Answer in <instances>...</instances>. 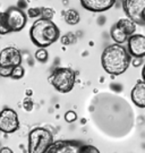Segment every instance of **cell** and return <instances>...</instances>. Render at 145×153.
<instances>
[{"label": "cell", "mask_w": 145, "mask_h": 153, "mask_svg": "<svg viewBox=\"0 0 145 153\" xmlns=\"http://www.w3.org/2000/svg\"><path fill=\"white\" fill-rule=\"evenodd\" d=\"M132 57L127 49L121 44H111L103 50L101 56V65L106 73L118 76L124 74L129 68Z\"/></svg>", "instance_id": "1"}, {"label": "cell", "mask_w": 145, "mask_h": 153, "mask_svg": "<svg viewBox=\"0 0 145 153\" xmlns=\"http://www.w3.org/2000/svg\"><path fill=\"white\" fill-rule=\"evenodd\" d=\"M30 38L38 48H47L60 38V30L52 21L39 18L30 28Z\"/></svg>", "instance_id": "2"}, {"label": "cell", "mask_w": 145, "mask_h": 153, "mask_svg": "<svg viewBox=\"0 0 145 153\" xmlns=\"http://www.w3.org/2000/svg\"><path fill=\"white\" fill-rule=\"evenodd\" d=\"M49 83L60 93H69L76 83V73L69 67L56 68L48 78Z\"/></svg>", "instance_id": "3"}, {"label": "cell", "mask_w": 145, "mask_h": 153, "mask_svg": "<svg viewBox=\"0 0 145 153\" xmlns=\"http://www.w3.org/2000/svg\"><path fill=\"white\" fill-rule=\"evenodd\" d=\"M44 153H100L97 148L80 141L59 140L54 141Z\"/></svg>", "instance_id": "4"}, {"label": "cell", "mask_w": 145, "mask_h": 153, "mask_svg": "<svg viewBox=\"0 0 145 153\" xmlns=\"http://www.w3.org/2000/svg\"><path fill=\"white\" fill-rule=\"evenodd\" d=\"M54 142L51 131L43 127H36L28 134V153H44L49 145Z\"/></svg>", "instance_id": "5"}, {"label": "cell", "mask_w": 145, "mask_h": 153, "mask_svg": "<svg viewBox=\"0 0 145 153\" xmlns=\"http://www.w3.org/2000/svg\"><path fill=\"white\" fill-rule=\"evenodd\" d=\"M5 17L10 33L21 32L27 23L26 14L17 7H9L5 11Z\"/></svg>", "instance_id": "6"}, {"label": "cell", "mask_w": 145, "mask_h": 153, "mask_svg": "<svg viewBox=\"0 0 145 153\" xmlns=\"http://www.w3.org/2000/svg\"><path fill=\"white\" fill-rule=\"evenodd\" d=\"M19 128L18 115L11 108H4L0 111V131L4 134H13Z\"/></svg>", "instance_id": "7"}, {"label": "cell", "mask_w": 145, "mask_h": 153, "mask_svg": "<svg viewBox=\"0 0 145 153\" xmlns=\"http://www.w3.org/2000/svg\"><path fill=\"white\" fill-rule=\"evenodd\" d=\"M145 7V0H123V9L128 18L135 24L143 25L141 19V13Z\"/></svg>", "instance_id": "8"}, {"label": "cell", "mask_w": 145, "mask_h": 153, "mask_svg": "<svg viewBox=\"0 0 145 153\" xmlns=\"http://www.w3.org/2000/svg\"><path fill=\"white\" fill-rule=\"evenodd\" d=\"M127 51L130 57L143 58L145 57V35L133 34L127 40Z\"/></svg>", "instance_id": "9"}, {"label": "cell", "mask_w": 145, "mask_h": 153, "mask_svg": "<svg viewBox=\"0 0 145 153\" xmlns=\"http://www.w3.org/2000/svg\"><path fill=\"white\" fill-rule=\"evenodd\" d=\"M22 53L15 47H7L0 51V66L15 67L22 65Z\"/></svg>", "instance_id": "10"}, {"label": "cell", "mask_w": 145, "mask_h": 153, "mask_svg": "<svg viewBox=\"0 0 145 153\" xmlns=\"http://www.w3.org/2000/svg\"><path fill=\"white\" fill-rule=\"evenodd\" d=\"M116 0H81L82 6L86 10L93 13H102L110 9L115 5Z\"/></svg>", "instance_id": "11"}, {"label": "cell", "mask_w": 145, "mask_h": 153, "mask_svg": "<svg viewBox=\"0 0 145 153\" xmlns=\"http://www.w3.org/2000/svg\"><path fill=\"white\" fill-rule=\"evenodd\" d=\"M130 98L133 103L136 104V107L138 108H145V82L140 81L136 83L132 93H130Z\"/></svg>", "instance_id": "12"}, {"label": "cell", "mask_w": 145, "mask_h": 153, "mask_svg": "<svg viewBox=\"0 0 145 153\" xmlns=\"http://www.w3.org/2000/svg\"><path fill=\"white\" fill-rule=\"evenodd\" d=\"M116 25H117L128 38L130 35L135 34V32H136V24H135L130 18H128V17L120 18L118 22L116 23Z\"/></svg>", "instance_id": "13"}, {"label": "cell", "mask_w": 145, "mask_h": 153, "mask_svg": "<svg viewBox=\"0 0 145 153\" xmlns=\"http://www.w3.org/2000/svg\"><path fill=\"white\" fill-rule=\"evenodd\" d=\"M110 36H111V39L115 41L116 44H123V43H125V42H127V40H128V36H127L116 24H115L112 27H111V30H110Z\"/></svg>", "instance_id": "14"}, {"label": "cell", "mask_w": 145, "mask_h": 153, "mask_svg": "<svg viewBox=\"0 0 145 153\" xmlns=\"http://www.w3.org/2000/svg\"><path fill=\"white\" fill-rule=\"evenodd\" d=\"M62 17L68 25H77L81 21V15L76 9H68L62 11Z\"/></svg>", "instance_id": "15"}, {"label": "cell", "mask_w": 145, "mask_h": 153, "mask_svg": "<svg viewBox=\"0 0 145 153\" xmlns=\"http://www.w3.org/2000/svg\"><path fill=\"white\" fill-rule=\"evenodd\" d=\"M24 75H25V69L22 65L13 67V71H11L10 74V77L13 79H21L24 77Z\"/></svg>", "instance_id": "16"}, {"label": "cell", "mask_w": 145, "mask_h": 153, "mask_svg": "<svg viewBox=\"0 0 145 153\" xmlns=\"http://www.w3.org/2000/svg\"><path fill=\"white\" fill-rule=\"evenodd\" d=\"M35 59L40 62H47L49 58V53L48 51L45 50V48H39L36 51H35Z\"/></svg>", "instance_id": "17"}, {"label": "cell", "mask_w": 145, "mask_h": 153, "mask_svg": "<svg viewBox=\"0 0 145 153\" xmlns=\"http://www.w3.org/2000/svg\"><path fill=\"white\" fill-rule=\"evenodd\" d=\"M56 11L54 9L50 8V7H42L41 8V18L43 19H47V21H52V18L54 17Z\"/></svg>", "instance_id": "18"}, {"label": "cell", "mask_w": 145, "mask_h": 153, "mask_svg": "<svg viewBox=\"0 0 145 153\" xmlns=\"http://www.w3.org/2000/svg\"><path fill=\"white\" fill-rule=\"evenodd\" d=\"M8 33H10V31H9V27L6 22L5 13L0 11V35H6Z\"/></svg>", "instance_id": "19"}, {"label": "cell", "mask_w": 145, "mask_h": 153, "mask_svg": "<svg viewBox=\"0 0 145 153\" xmlns=\"http://www.w3.org/2000/svg\"><path fill=\"white\" fill-rule=\"evenodd\" d=\"M26 16L31 17V18H38V17L41 16V8H40V7H32V8H28Z\"/></svg>", "instance_id": "20"}, {"label": "cell", "mask_w": 145, "mask_h": 153, "mask_svg": "<svg viewBox=\"0 0 145 153\" xmlns=\"http://www.w3.org/2000/svg\"><path fill=\"white\" fill-rule=\"evenodd\" d=\"M60 40H61V43L64 44V45H68V44H70V43H74L76 41V38H75V35H73L71 33H69V34H67V35L61 36Z\"/></svg>", "instance_id": "21"}, {"label": "cell", "mask_w": 145, "mask_h": 153, "mask_svg": "<svg viewBox=\"0 0 145 153\" xmlns=\"http://www.w3.org/2000/svg\"><path fill=\"white\" fill-rule=\"evenodd\" d=\"M65 120L67 121V123H74V121L77 120V114H76L74 110H69V111H67L66 114H65Z\"/></svg>", "instance_id": "22"}, {"label": "cell", "mask_w": 145, "mask_h": 153, "mask_svg": "<svg viewBox=\"0 0 145 153\" xmlns=\"http://www.w3.org/2000/svg\"><path fill=\"white\" fill-rule=\"evenodd\" d=\"M23 108L26 110V111H32L33 108H34V103H33L32 99L31 98H25L24 99V101H23Z\"/></svg>", "instance_id": "23"}, {"label": "cell", "mask_w": 145, "mask_h": 153, "mask_svg": "<svg viewBox=\"0 0 145 153\" xmlns=\"http://www.w3.org/2000/svg\"><path fill=\"white\" fill-rule=\"evenodd\" d=\"M13 67L8 66H0V76L1 77H10Z\"/></svg>", "instance_id": "24"}, {"label": "cell", "mask_w": 145, "mask_h": 153, "mask_svg": "<svg viewBox=\"0 0 145 153\" xmlns=\"http://www.w3.org/2000/svg\"><path fill=\"white\" fill-rule=\"evenodd\" d=\"M133 61H130L132 64H133V66H135V67H138V66L142 65V58H135V59H132Z\"/></svg>", "instance_id": "25"}, {"label": "cell", "mask_w": 145, "mask_h": 153, "mask_svg": "<svg viewBox=\"0 0 145 153\" xmlns=\"http://www.w3.org/2000/svg\"><path fill=\"white\" fill-rule=\"evenodd\" d=\"M0 153H14V151L8 146H2L0 149Z\"/></svg>", "instance_id": "26"}, {"label": "cell", "mask_w": 145, "mask_h": 153, "mask_svg": "<svg viewBox=\"0 0 145 153\" xmlns=\"http://www.w3.org/2000/svg\"><path fill=\"white\" fill-rule=\"evenodd\" d=\"M25 7H26V2H25L24 0H19V1H18V7H17V8H19V9L23 10V8H25Z\"/></svg>", "instance_id": "27"}, {"label": "cell", "mask_w": 145, "mask_h": 153, "mask_svg": "<svg viewBox=\"0 0 145 153\" xmlns=\"http://www.w3.org/2000/svg\"><path fill=\"white\" fill-rule=\"evenodd\" d=\"M141 19H142V22L143 24H145V7L143 8V10L141 13Z\"/></svg>", "instance_id": "28"}, {"label": "cell", "mask_w": 145, "mask_h": 153, "mask_svg": "<svg viewBox=\"0 0 145 153\" xmlns=\"http://www.w3.org/2000/svg\"><path fill=\"white\" fill-rule=\"evenodd\" d=\"M25 94H26L27 98H31V97L33 95V91L31 90V88H27L26 91H25Z\"/></svg>", "instance_id": "29"}, {"label": "cell", "mask_w": 145, "mask_h": 153, "mask_svg": "<svg viewBox=\"0 0 145 153\" xmlns=\"http://www.w3.org/2000/svg\"><path fill=\"white\" fill-rule=\"evenodd\" d=\"M142 77H143V81L145 82V65L143 66V69H142Z\"/></svg>", "instance_id": "30"}]
</instances>
